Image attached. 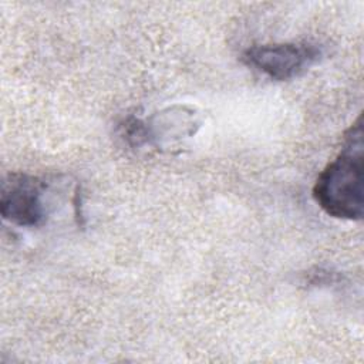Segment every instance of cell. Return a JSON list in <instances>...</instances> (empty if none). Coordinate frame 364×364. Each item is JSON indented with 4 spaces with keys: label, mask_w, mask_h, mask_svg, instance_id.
I'll return each instance as SVG.
<instances>
[{
    "label": "cell",
    "mask_w": 364,
    "mask_h": 364,
    "mask_svg": "<svg viewBox=\"0 0 364 364\" xmlns=\"http://www.w3.org/2000/svg\"><path fill=\"white\" fill-rule=\"evenodd\" d=\"M313 198L328 216L344 220L363 219L364 132L361 114L344 132L340 152L317 176Z\"/></svg>",
    "instance_id": "cell-1"
},
{
    "label": "cell",
    "mask_w": 364,
    "mask_h": 364,
    "mask_svg": "<svg viewBox=\"0 0 364 364\" xmlns=\"http://www.w3.org/2000/svg\"><path fill=\"white\" fill-rule=\"evenodd\" d=\"M321 57V48L313 43H279L253 46L243 51L246 65L276 81L299 77Z\"/></svg>",
    "instance_id": "cell-2"
},
{
    "label": "cell",
    "mask_w": 364,
    "mask_h": 364,
    "mask_svg": "<svg viewBox=\"0 0 364 364\" xmlns=\"http://www.w3.org/2000/svg\"><path fill=\"white\" fill-rule=\"evenodd\" d=\"M47 185L27 173H10L1 186V216L17 226H38L46 218Z\"/></svg>",
    "instance_id": "cell-3"
}]
</instances>
